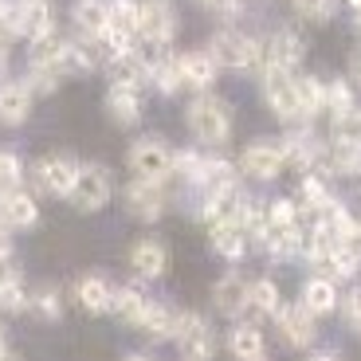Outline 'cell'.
<instances>
[{"instance_id":"1","label":"cell","mask_w":361,"mask_h":361,"mask_svg":"<svg viewBox=\"0 0 361 361\" xmlns=\"http://www.w3.org/2000/svg\"><path fill=\"white\" fill-rule=\"evenodd\" d=\"M208 55L228 71H263L267 67V44H259L255 36H244V32H232V27L212 36Z\"/></svg>"},{"instance_id":"2","label":"cell","mask_w":361,"mask_h":361,"mask_svg":"<svg viewBox=\"0 0 361 361\" xmlns=\"http://www.w3.org/2000/svg\"><path fill=\"white\" fill-rule=\"evenodd\" d=\"M137 36L145 39V59L154 63L169 55V44L177 36V12L169 0H142L137 4Z\"/></svg>"},{"instance_id":"3","label":"cell","mask_w":361,"mask_h":361,"mask_svg":"<svg viewBox=\"0 0 361 361\" xmlns=\"http://www.w3.org/2000/svg\"><path fill=\"white\" fill-rule=\"evenodd\" d=\"M189 130L204 145H224L232 137V106L224 99H216V94L200 90L189 102Z\"/></svg>"},{"instance_id":"4","label":"cell","mask_w":361,"mask_h":361,"mask_svg":"<svg viewBox=\"0 0 361 361\" xmlns=\"http://www.w3.org/2000/svg\"><path fill=\"white\" fill-rule=\"evenodd\" d=\"M263 102L271 106V114L279 122H302V106H298V90H295V71L283 67H263Z\"/></svg>"},{"instance_id":"5","label":"cell","mask_w":361,"mask_h":361,"mask_svg":"<svg viewBox=\"0 0 361 361\" xmlns=\"http://www.w3.org/2000/svg\"><path fill=\"white\" fill-rule=\"evenodd\" d=\"M110 192H114V180H110L106 165H79V177H75L67 197L79 212H99L110 204Z\"/></svg>"},{"instance_id":"6","label":"cell","mask_w":361,"mask_h":361,"mask_svg":"<svg viewBox=\"0 0 361 361\" xmlns=\"http://www.w3.org/2000/svg\"><path fill=\"white\" fill-rule=\"evenodd\" d=\"M126 161H130V169H134L137 177H145V180H169L173 177V154L157 142V137L134 142L130 154H126Z\"/></svg>"},{"instance_id":"7","label":"cell","mask_w":361,"mask_h":361,"mask_svg":"<svg viewBox=\"0 0 361 361\" xmlns=\"http://www.w3.org/2000/svg\"><path fill=\"white\" fill-rule=\"evenodd\" d=\"M75 177H79V165H75L71 157H63V154H47V157H39V161L32 165V185H36L39 192L67 197L71 185H75Z\"/></svg>"},{"instance_id":"8","label":"cell","mask_w":361,"mask_h":361,"mask_svg":"<svg viewBox=\"0 0 361 361\" xmlns=\"http://www.w3.org/2000/svg\"><path fill=\"white\" fill-rule=\"evenodd\" d=\"M122 200H126V212L137 220H157L165 212V189H161V180H130L126 189H122Z\"/></svg>"},{"instance_id":"9","label":"cell","mask_w":361,"mask_h":361,"mask_svg":"<svg viewBox=\"0 0 361 361\" xmlns=\"http://www.w3.org/2000/svg\"><path fill=\"white\" fill-rule=\"evenodd\" d=\"M283 169H287V161H283L279 142H275V145H271V142H255V145H247L244 154H240V173L252 177V180H275Z\"/></svg>"},{"instance_id":"10","label":"cell","mask_w":361,"mask_h":361,"mask_svg":"<svg viewBox=\"0 0 361 361\" xmlns=\"http://www.w3.org/2000/svg\"><path fill=\"white\" fill-rule=\"evenodd\" d=\"M177 350H180V357H212V353H216V338H212V330L204 326V318H200V314L180 310Z\"/></svg>"},{"instance_id":"11","label":"cell","mask_w":361,"mask_h":361,"mask_svg":"<svg viewBox=\"0 0 361 361\" xmlns=\"http://www.w3.org/2000/svg\"><path fill=\"white\" fill-rule=\"evenodd\" d=\"M279 330H283V342L295 345V350H310L318 338V326H314V314H310L302 302H295V307H279Z\"/></svg>"},{"instance_id":"12","label":"cell","mask_w":361,"mask_h":361,"mask_svg":"<svg viewBox=\"0 0 361 361\" xmlns=\"http://www.w3.org/2000/svg\"><path fill=\"white\" fill-rule=\"evenodd\" d=\"M177 71H180V87H189L200 94V90H212V82L220 75V63L208 51H185V55H177Z\"/></svg>"},{"instance_id":"13","label":"cell","mask_w":361,"mask_h":361,"mask_svg":"<svg viewBox=\"0 0 361 361\" xmlns=\"http://www.w3.org/2000/svg\"><path fill=\"white\" fill-rule=\"evenodd\" d=\"M263 44H267V67L275 63V67H283V71H298L302 55H307L298 32H290V27H275Z\"/></svg>"},{"instance_id":"14","label":"cell","mask_w":361,"mask_h":361,"mask_svg":"<svg viewBox=\"0 0 361 361\" xmlns=\"http://www.w3.org/2000/svg\"><path fill=\"white\" fill-rule=\"evenodd\" d=\"M298 302H302L314 318L334 314L338 310V279H330V275H310V279L302 283V290H298Z\"/></svg>"},{"instance_id":"15","label":"cell","mask_w":361,"mask_h":361,"mask_svg":"<svg viewBox=\"0 0 361 361\" xmlns=\"http://www.w3.org/2000/svg\"><path fill=\"white\" fill-rule=\"evenodd\" d=\"M20 36L24 39H47L55 36V16H51V0H20Z\"/></svg>"},{"instance_id":"16","label":"cell","mask_w":361,"mask_h":361,"mask_svg":"<svg viewBox=\"0 0 361 361\" xmlns=\"http://www.w3.org/2000/svg\"><path fill=\"white\" fill-rule=\"evenodd\" d=\"M208 228H212V252H216L220 259H228V263L244 259L247 232H244V224H240V220L224 216V220H216V224H208Z\"/></svg>"},{"instance_id":"17","label":"cell","mask_w":361,"mask_h":361,"mask_svg":"<svg viewBox=\"0 0 361 361\" xmlns=\"http://www.w3.org/2000/svg\"><path fill=\"white\" fill-rule=\"evenodd\" d=\"M106 110L118 126H134L142 118V87H130V82H110L106 90Z\"/></svg>"},{"instance_id":"18","label":"cell","mask_w":361,"mask_h":361,"mask_svg":"<svg viewBox=\"0 0 361 361\" xmlns=\"http://www.w3.org/2000/svg\"><path fill=\"white\" fill-rule=\"evenodd\" d=\"M130 267L142 275V279H161L165 267H169V252H165L161 240H137L134 247H130Z\"/></svg>"},{"instance_id":"19","label":"cell","mask_w":361,"mask_h":361,"mask_svg":"<svg viewBox=\"0 0 361 361\" xmlns=\"http://www.w3.org/2000/svg\"><path fill=\"white\" fill-rule=\"evenodd\" d=\"M110 79L130 82V87H149V59H145V51H134V47L114 51L110 55Z\"/></svg>"},{"instance_id":"20","label":"cell","mask_w":361,"mask_h":361,"mask_svg":"<svg viewBox=\"0 0 361 361\" xmlns=\"http://www.w3.org/2000/svg\"><path fill=\"white\" fill-rule=\"evenodd\" d=\"M0 220H4L8 228H32L39 220L36 197H32V192H24V189L4 192V197H0Z\"/></svg>"},{"instance_id":"21","label":"cell","mask_w":361,"mask_h":361,"mask_svg":"<svg viewBox=\"0 0 361 361\" xmlns=\"http://www.w3.org/2000/svg\"><path fill=\"white\" fill-rule=\"evenodd\" d=\"M177 322H180L177 307H169V302H145L142 318H137V330L145 338H177Z\"/></svg>"},{"instance_id":"22","label":"cell","mask_w":361,"mask_h":361,"mask_svg":"<svg viewBox=\"0 0 361 361\" xmlns=\"http://www.w3.org/2000/svg\"><path fill=\"white\" fill-rule=\"evenodd\" d=\"M32 114V87L27 82H0V122L20 126Z\"/></svg>"},{"instance_id":"23","label":"cell","mask_w":361,"mask_h":361,"mask_svg":"<svg viewBox=\"0 0 361 361\" xmlns=\"http://www.w3.org/2000/svg\"><path fill=\"white\" fill-rule=\"evenodd\" d=\"M212 298H216L220 314H240V310H247V279L240 275V271H228V275L216 279Z\"/></svg>"},{"instance_id":"24","label":"cell","mask_w":361,"mask_h":361,"mask_svg":"<svg viewBox=\"0 0 361 361\" xmlns=\"http://www.w3.org/2000/svg\"><path fill=\"white\" fill-rule=\"evenodd\" d=\"M228 350L235 353V357H244V361H259L263 353H267V342H263V330L252 322H240L228 334Z\"/></svg>"},{"instance_id":"25","label":"cell","mask_w":361,"mask_h":361,"mask_svg":"<svg viewBox=\"0 0 361 361\" xmlns=\"http://www.w3.org/2000/svg\"><path fill=\"white\" fill-rule=\"evenodd\" d=\"M71 16H75V27H79L87 39L102 36L110 27V16H106V4H102V0H75Z\"/></svg>"},{"instance_id":"26","label":"cell","mask_w":361,"mask_h":361,"mask_svg":"<svg viewBox=\"0 0 361 361\" xmlns=\"http://www.w3.org/2000/svg\"><path fill=\"white\" fill-rule=\"evenodd\" d=\"M110 298H114V287H110L102 275H82L79 279V307L87 310V314L110 310Z\"/></svg>"},{"instance_id":"27","label":"cell","mask_w":361,"mask_h":361,"mask_svg":"<svg viewBox=\"0 0 361 361\" xmlns=\"http://www.w3.org/2000/svg\"><path fill=\"white\" fill-rule=\"evenodd\" d=\"M295 90H298V106H302V122L318 118L326 110V87L314 75H295Z\"/></svg>"},{"instance_id":"28","label":"cell","mask_w":361,"mask_h":361,"mask_svg":"<svg viewBox=\"0 0 361 361\" xmlns=\"http://www.w3.org/2000/svg\"><path fill=\"white\" fill-rule=\"evenodd\" d=\"M247 307H252L255 314L275 318V314H279V307H283L279 283H275V279H255V283H247Z\"/></svg>"},{"instance_id":"29","label":"cell","mask_w":361,"mask_h":361,"mask_svg":"<svg viewBox=\"0 0 361 361\" xmlns=\"http://www.w3.org/2000/svg\"><path fill=\"white\" fill-rule=\"evenodd\" d=\"M330 142L345 145V149H361V110L357 106L330 118Z\"/></svg>"},{"instance_id":"30","label":"cell","mask_w":361,"mask_h":361,"mask_svg":"<svg viewBox=\"0 0 361 361\" xmlns=\"http://www.w3.org/2000/svg\"><path fill=\"white\" fill-rule=\"evenodd\" d=\"M145 302H149V298H145L137 287H118V290H114V298H110V310H114V314L122 318V322L137 326V318H142Z\"/></svg>"},{"instance_id":"31","label":"cell","mask_w":361,"mask_h":361,"mask_svg":"<svg viewBox=\"0 0 361 361\" xmlns=\"http://www.w3.org/2000/svg\"><path fill=\"white\" fill-rule=\"evenodd\" d=\"M106 16H110V32H118L126 39L137 36V0H110Z\"/></svg>"},{"instance_id":"32","label":"cell","mask_w":361,"mask_h":361,"mask_svg":"<svg viewBox=\"0 0 361 361\" xmlns=\"http://www.w3.org/2000/svg\"><path fill=\"white\" fill-rule=\"evenodd\" d=\"M208 161H212V157H208V154H197V149H185V154H173V169H177L180 177L189 180V185H197V180H200V173L208 169Z\"/></svg>"},{"instance_id":"33","label":"cell","mask_w":361,"mask_h":361,"mask_svg":"<svg viewBox=\"0 0 361 361\" xmlns=\"http://www.w3.org/2000/svg\"><path fill=\"white\" fill-rule=\"evenodd\" d=\"M353 106H357V102H353V82L338 79V82L326 87V110H330V118L345 114V110H353Z\"/></svg>"},{"instance_id":"34","label":"cell","mask_w":361,"mask_h":361,"mask_svg":"<svg viewBox=\"0 0 361 361\" xmlns=\"http://www.w3.org/2000/svg\"><path fill=\"white\" fill-rule=\"evenodd\" d=\"M20 180H24V165H20L16 154H0V197L12 189H20Z\"/></svg>"},{"instance_id":"35","label":"cell","mask_w":361,"mask_h":361,"mask_svg":"<svg viewBox=\"0 0 361 361\" xmlns=\"http://www.w3.org/2000/svg\"><path fill=\"white\" fill-rule=\"evenodd\" d=\"M267 220H271V228L295 224V220H298V204H295V200H267Z\"/></svg>"},{"instance_id":"36","label":"cell","mask_w":361,"mask_h":361,"mask_svg":"<svg viewBox=\"0 0 361 361\" xmlns=\"http://www.w3.org/2000/svg\"><path fill=\"white\" fill-rule=\"evenodd\" d=\"M32 310H36L39 318H59V314H63V302H59V290L44 287L36 298H32Z\"/></svg>"},{"instance_id":"37","label":"cell","mask_w":361,"mask_h":361,"mask_svg":"<svg viewBox=\"0 0 361 361\" xmlns=\"http://www.w3.org/2000/svg\"><path fill=\"white\" fill-rule=\"evenodd\" d=\"M295 12L302 20L322 24V20H330V12H334V0H295Z\"/></svg>"},{"instance_id":"38","label":"cell","mask_w":361,"mask_h":361,"mask_svg":"<svg viewBox=\"0 0 361 361\" xmlns=\"http://www.w3.org/2000/svg\"><path fill=\"white\" fill-rule=\"evenodd\" d=\"M27 307H32V298L24 295V287H20V283H12V287L0 290V310H12V314H20V310H27Z\"/></svg>"},{"instance_id":"39","label":"cell","mask_w":361,"mask_h":361,"mask_svg":"<svg viewBox=\"0 0 361 361\" xmlns=\"http://www.w3.org/2000/svg\"><path fill=\"white\" fill-rule=\"evenodd\" d=\"M342 310H345V318H350V326H357V330H361V287L350 290V295L342 298Z\"/></svg>"},{"instance_id":"40","label":"cell","mask_w":361,"mask_h":361,"mask_svg":"<svg viewBox=\"0 0 361 361\" xmlns=\"http://www.w3.org/2000/svg\"><path fill=\"white\" fill-rule=\"evenodd\" d=\"M12 283H20V271L12 267V259H8V255H0V290H4V287H12Z\"/></svg>"},{"instance_id":"41","label":"cell","mask_w":361,"mask_h":361,"mask_svg":"<svg viewBox=\"0 0 361 361\" xmlns=\"http://www.w3.org/2000/svg\"><path fill=\"white\" fill-rule=\"evenodd\" d=\"M345 79H350V82H353V87H357V90H361V47H357V51H353V55H350V75H345Z\"/></svg>"},{"instance_id":"42","label":"cell","mask_w":361,"mask_h":361,"mask_svg":"<svg viewBox=\"0 0 361 361\" xmlns=\"http://www.w3.org/2000/svg\"><path fill=\"white\" fill-rule=\"evenodd\" d=\"M0 255H12V240H8V224L0 220Z\"/></svg>"},{"instance_id":"43","label":"cell","mask_w":361,"mask_h":361,"mask_svg":"<svg viewBox=\"0 0 361 361\" xmlns=\"http://www.w3.org/2000/svg\"><path fill=\"white\" fill-rule=\"evenodd\" d=\"M8 353L12 350H8V342H4V330H0V357H8Z\"/></svg>"},{"instance_id":"44","label":"cell","mask_w":361,"mask_h":361,"mask_svg":"<svg viewBox=\"0 0 361 361\" xmlns=\"http://www.w3.org/2000/svg\"><path fill=\"white\" fill-rule=\"evenodd\" d=\"M353 177L361 180V154H357V165H353Z\"/></svg>"},{"instance_id":"45","label":"cell","mask_w":361,"mask_h":361,"mask_svg":"<svg viewBox=\"0 0 361 361\" xmlns=\"http://www.w3.org/2000/svg\"><path fill=\"white\" fill-rule=\"evenodd\" d=\"M357 36H361V12H357Z\"/></svg>"},{"instance_id":"46","label":"cell","mask_w":361,"mask_h":361,"mask_svg":"<svg viewBox=\"0 0 361 361\" xmlns=\"http://www.w3.org/2000/svg\"><path fill=\"white\" fill-rule=\"evenodd\" d=\"M204 4H208V0H204Z\"/></svg>"}]
</instances>
